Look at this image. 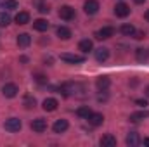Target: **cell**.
Returning <instances> with one entry per match:
<instances>
[{
  "label": "cell",
  "mask_w": 149,
  "mask_h": 147,
  "mask_svg": "<svg viewBox=\"0 0 149 147\" xmlns=\"http://www.w3.org/2000/svg\"><path fill=\"white\" fill-rule=\"evenodd\" d=\"M21 126H23V123H21V119H17V118H9V119H5V123H3V128H5L7 132H10V133L19 132Z\"/></svg>",
  "instance_id": "obj_1"
},
{
  "label": "cell",
  "mask_w": 149,
  "mask_h": 147,
  "mask_svg": "<svg viewBox=\"0 0 149 147\" xmlns=\"http://www.w3.org/2000/svg\"><path fill=\"white\" fill-rule=\"evenodd\" d=\"M17 92H19V88H17L16 83H5V85L2 87V94H3V97H7V99L16 97Z\"/></svg>",
  "instance_id": "obj_2"
},
{
  "label": "cell",
  "mask_w": 149,
  "mask_h": 147,
  "mask_svg": "<svg viewBox=\"0 0 149 147\" xmlns=\"http://www.w3.org/2000/svg\"><path fill=\"white\" fill-rule=\"evenodd\" d=\"M83 10H85V14H88V16L97 14V12H99V2H97V0H87V2L83 3Z\"/></svg>",
  "instance_id": "obj_3"
},
{
  "label": "cell",
  "mask_w": 149,
  "mask_h": 147,
  "mask_svg": "<svg viewBox=\"0 0 149 147\" xmlns=\"http://www.w3.org/2000/svg\"><path fill=\"white\" fill-rule=\"evenodd\" d=\"M59 17L64 19V21H71V19H74V9L70 7V5H63V7L59 9Z\"/></svg>",
  "instance_id": "obj_4"
},
{
  "label": "cell",
  "mask_w": 149,
  "mask_h": 147,
  "mask_svg": "<svg viewBox=\"0 0 149 147\" xmlns=\"http://www.w3.org/2000/svg\"><path fill=\"white\" fill-rule=\"evenodd\" d=\"M114 35V28L113 26H104V28H101L99 31H95V38L97 40H108V38H111Z\"/></svg>",
  "instance_id": "obj_5"
},
{
  "label": "cell",
  "mask_w": 149,
  "mask_h": 147,
  "mask_svg": "<svg viewBox=\"0 0 149 147\" xmlns=\"http://www.w3.org/2000/svg\"><path fill=\"white\" fill-rule=\"evenodd\" d=\"M61 59L64 62H70V64H81L85 61L83 55H76V54H61Z\"/></svg>",
  "instance_id": "obj_6"
},
{
  "label": "cell",
  "mask_w": 149,
  "mask_h": 147,
  "mask_svg": "<svg viewBox=\"0 0 149 147\" xmlns=\"http://www.w3.org/2000/svg\"><path fill=\"white\" fill-rule=\"evenodd\" d=\"M31 130L37 132V133L45 132V130H47V121H45L43 118H37V119H33V121H31Z\"/></svg>",
  "instance_id": "obj_7"
},
{
  "label": "cell",
  "mask_w": 149,
  "mask_h": 147,
  "mask_svg": "<svg viewBox=\"0 0 149 147\" xmlns=\"http://www.w3.org/2000/svg\"><path fill=\"white\" fill-rule=\"evenodd\" d=\"M114 14H116L118 17H127V16L130 14V7H128L127 3L120 2V3H116V7H114Z\"/></svg>",
  "instance_id": "obj_8"
},
{
  "label": "cell",
  "mask_w": 149,
  "mask_h": 147,
  "mask_svg": "<svg viewBox=\"0 0 149 147\" xmlns=\"http://www.w3.org/2000/svg\"><path fill=\"white\" fill-rule=\"evenodd\" d=\"M109 85H111V80H109L108 76H101V78H97V81H95V87H97L99 92H106V90L109 88Z\"/></svg>",
  "instance_id": "obj_9"
},
{
  "label": "cell",
  "mask_w": 149,
  "mask_h": 147,
  "mask_svg": "<svg viewBox=\"0 0 149 147\" xmlns=\"http://www.w3.org/2000/svg\"><path fill=\"white\" fill-rule=\"evenodd\" d=\"M68 126H70L68 119H57V121L54 123L52 130H54V133H64V132L68 130Z\"/></svg>",
  "instance_id": "obj_10"
},
{
  "label": "cell",
  "mask_w": 149,
  "mask_h": 147,
  "mask_svg": "<svg viewBox=\"0 0 149 147\" xmlns=\"http://www.w3.org/2000/svg\"><path fill=\"white\" fill-rule=\"evenodd\" d=\"M57 106H59V102H57L54 97H49V99H45V101H43V104H42L43 111H47V112H52V111H56V109H57Z\"/></svg>",
  "instance_id": "obj_11"
},
{
  "label": "cell",
  "mask_w": 149,
  "mask_h": 147,
  "mask_svg": "<svg viewBox=\"0 0 149 147\" xmlns=\"http://www.w3.org/2000/svg\"><path fill=\"white\" fill-rule=\"evenodd\" d=\"M99 144H101L102 147H114L116 146V137H113L111 133H106V135L101 137Z\"/></svg>",
  "instance_id": "obj_12"
},
{
  "label": "cell",
  "mask_w": 149,
  "mask_h": 147,
  "mask_svg": "<svg viewBox=\"0 0 149 147\" xmlns=\"http://www.w3.org/2000/svg\"><path fill=\"white\" fill-rule=\"evenodd\" d=\"M125 142H127V146L128 147H137L141 144V139H139V133H135V132H130L128 135H127V139H125Z\"/></svg>",
  "instance_id": "obj_13"
},
{
  "label": "cell",
  "mask_w": 149,
  "mask_h": 147,
  "mask_svg": "<svg viewBox=\"0 0 149 147\" xmlns=\"http://www.w3.org/2000/svg\"><path fill=\"white\" fill-rule=\"evenodd\" d=\"M88 123L92 125V126H99V125H102V121H104V116L101 114V112H92L88 118Z\"/></svg>",
  "instance_id": "obj_14"
},
{
  "label": "cell",
  "mask_w": 149,
  "mask_h": 147,
  "mask_svg": "<svg viewBox=\"0 0 149 147\" xmlns=\"http://www.w3.org/2000/svg\"><path fill=\"white\" fill-rule=\"evenodd\" d=\"M108 57H109V49H106V47H101V49H97V50H95V59H97L99 62H104V61H108Z\"/></svg>",
  "instance_id": "obj_15"
},
{
  "label": "cell",
  "mask_w": 149,
  "mask_h": 147,
  "mask_svg": "<svg viewBox=\"0 0 149 147\" xmlns=\"http://www.w3.org/2000/svg\"><path fill=\"white\" fill-rule=\"evenodd\" d=\"M17 45L21 47V49H24V47H28L30 43H31V37L28 35V33H21V35H17Z\"/></svg>",
  "instance_id": "obj_16"
},
{
  "label": "cell",
  "mask_w": 149,
  "mask_h": 147,
  "mask_svg": "<svg viewBox=\"0 0 149 147\" xmlns=\"http://www.w3.org/2000/svg\"><path fill=\"white\" fill-rule=\"evenodd\" d=\"M78 49H80L83 54H88V52L94 49V43H92V40H81V42L78 43Z\"/></svg>",
  "instance_id": "obj_17"
},
{
  "label": "cell",
  "mask_w": 149,
  "mask_h": 147,
  "mask_svg": "<svg viewBox=\"0 0 149 147\" xmlns=\"http://www.w3.org/2000/svg\"><path fill=\"white\" fill-rule=\"evenodd\" d=\"M16 23H17V24H28V23H30V14H28L26 10L17 12V16H16Z\"/></svg>",
  "instance_id": "obj_18"
},
{
  "label": "cell",
  "mask_w": 149,
  "mask_h": 147,
  "mask_svg": "<svg viewBox=\"0 0 149 147\" xmlns=\"http://www.w3.org/2000/svg\"><path fill=\"white\" fill-rule=\"evenodd\" d=\"M57 37L61 38V40H70L71 38V30L66 28V26H59L57 28Z\"/></svg>",
  "instance_id": "obj_19"
},
{
  "label": "cell",
  "mask_w": 149,
  "mask_h": 147,
  "mask_svg": "<svg viewBox=\"0 0 149 147\" xmlns=\"http://www.w3.org/2000/svg\"><path fill=\"white\" fill-rule=\"evenodd\" d=\"M33 28L37 31H47L49 30V23L45 19H37V21H33Z\"/></svg>",
  "instance_id": "obj_20"
},
{
  "label": "cell",
  "mask_w": 149,
  "mask_h": 147,
  "mask_svg": "<svg viewBox=\"0 0 149 147\" xmlns=\"http://www.w3.org/2000/svg\"><path fill=\"white\" fill-rule=\"evenodd\" d=\"M148 57H149V52L146 49H137V50H135V59H137L139 62H146Z\"/></svg>",
  "instance_id": "obj_21"
},
{
  "label": "cell",
  "mask_w": 149,
  "mask_h": 147,
  "mask_svg": "<svg viewBox=\"0 0 149 147\" xmlns=\"http://www.w3.org/2000/svg\"><path fill=\"white\" fill-rule=\"evenodd\" d=\"M23 104H24V107H26V109H33V107L37 106V101H35V97H33V95H24Z\"/></svg>",
  "instance_id": "obj_22"
},
{
  "label": "cell",
  "mask_w": 149,
  "mask_h": 147,
  "mask_svg": "<svg viewBox=\"0 0 149 147\" xmlns=\"http://www.w3.org/2000/svg\"><path fill=\"white\" fill-rule=\"evenodd\" d=\"M120 31H121V35H125V37H132V35L135 33V28H134L132 24H123V26L120 28Z\"/></svg>",
  "instance_id": "obj_23"
},
{
  "label": "cell",
  "mask_w": 149,
  "mask_h": 147,
  "mask_svg": "<svg viewBox=\"0 0 149 147\" xmlns=\"http://www.w3.org/2000/svg\"><path fill=\"white\" fill-rule=\"evenodd\" d=\"M76 114H78L80 118H85V119H87V118H88V116L92 114V109H90L88 106H81V107H78Z\"/></svg>",
  "instance_id": "obj_24"
},
{
  "label": "cell",
  "mask_w": 149,
  "mask_h": 147,
  "mask_svg": "<svg viewBox=\"0 0 149 147\" xmlns=\"http://www.w3.org/2000/svg\"><path fill=\"white\" fill-rule=\"evenodd\" d=\"M10 24V16L7 12H0V28H5Z\"/></svg>",
  "instance_id": "obj_25"
},
{
  "label": "cell",
  "mask_w": 149,
  "mask_h": 147,
  "mask_svg": "<svg viewBox=\"0 0 149 147\" xmlns=\"http://www.w3.org/2000/svg\"><path fill=\"white\" fill-rule=\"evenodd\" d=\"M149 112L148 111H142V112H134V114H130V121H141V119H144V118H148Z\"/></svg>",
  "instance_id": "obj_26"
},
{
  "label": "cell",
  "mask_w": 149,
  "mask_h": 147,
  "mask_svg": "<svg viewBox=\"0 0 149 147\" xmlns=\"http://www.w3.org/2000/svg\"><path fill=\"white\" fill-rule=\"evenodd\" d=\"M17 7H19L17 0H5V2H3V9H7V10H14V9H17Z\"/></svg>",
  "instance_id": "obj_27"
},
{
  "label": "cell",
  "mask_w": 149,
  "mask_h": 147,
  "mask_svg": "<svg viewBox=\"0 0 149 147\" xmlns=\"http://www.w3.org/2000/svg\"><path fill=\"white\" fill-rule=\"evenodd\" d=\"M37 3H38V10H40V12H43V14H45V12H49V5L42 3L40 0H37Z\"/></svg>",
  "instance_id": "obj_28"
},
{
  "label": "cell",
  "mask_w": 149,
  "mask_h": 147,
  "mask_svg": "<svg viewBox=\"0 0 149 147\" xmlns=\"http://www.w3.org/2000/svg\"><path fill=\"white\" fill-rule=\"evenodd\" d=\"M135 104H137V106H141V107H146V106H148V101H144V99H137V101H135Z\"/></svg>",
  "instance_id": "obj_29"
},
{
  "label": "cell",
  "mask_w": 149,
  "mask_h": 147,
  "mask_svg": "<svg viewBox=\"0 0 149 147\" xmlns=\"http://www.w3.org/2000/svg\"><path fill=\"white\" fill-rule=\"evenodd\" d=\"M35 80H37V81H40V83H43V81H47V78H45L43 74H35Z\"/></svg>",
  "instance_id": "obj_30"
},
{
  "label": "cell",
  "mask_w": 149,
  "mask_h": 147,
  "mask_svg": "<svg viewBox=\"0 0 149 147\" xmlns=\"http://www.w3.org/2000/svg\"><path fill=\"white\" fill-rule=\"evenodd\" d=\"M134 35H135V38H137V40H142V38H144V33H142V31H139V33H134Z\"/></svg>",
  "instance_id": "obj_31"
},
{
  "label": "cell",
  "mask_w": 149,
  "mask_h": 147,
  "mask_svg": "<svg viewBox=\"0 0 149 147\" xmlns=\"http://www.w3.org/2000/svg\"><path fill=\"white\" fill-rule=\"evenodd\" d=\"M144 17H146V21H149V9L146 10V14H144Z\"/></svg>",
  "instance_id": "obj_32"
},
{
  "label": "cell",
  "mask_w": 149,
  "mask_h": 147,
  "mask_svg": "<svg viewBox=\"0 0 149 147\" xmlns=\"http://www.w3.org/2000/svg\"><path fill=\"white\" fill-rule=\"evenodd\" d=\"M134 2H135V3H144L146 0H134Z\"/></svg>",
  "instance_id": "obj_33"
},
{
  "label": "cell",
  "mask_w": 149,
  "mask_h": 147,
  "mask_svg": "<svg viewBox=\"0 0 149 147\" xmlns=\"http://www.w3.org/2000/svg\"><path fill=\"white\" fill-rule=\"evenodd\" d=\"M144 146H149V139H144Z\"/></svg>",
  "instance_id": "obj_34"
},
{
  "label": "cell",
  "mask_w": 149,
  "mask_h": 147,
  "mask_svg": "<svg viewBox=\"0 0 149 147\" xmlns=\"http://www.w3.org/2000/svg\"><path fill=\"white\" fill-rule=\"evenodd\" d=\"M146 94H148V97H149V87H148V88H146Z\"/></svg>",
  "instance_id": "obj_35"
}]
</instances>
